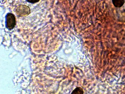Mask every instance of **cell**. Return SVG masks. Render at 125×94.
I'll use <instances>...</instances> for the list:
<instances>
[{"label":"cell","mask_w":125,"mask_h":94,"mask_svg":"<svg viewBox=\"0 0 125 94\" xmlns=\"http://www.w3.org/2000/svg\"><path fill=\"white\" fill-rule=\"evenodd\" d=\"M16 23L15 16L12 13H9L6 16V25L9 29H13L15 27Z\"/></svg>","instance_id":"7a4b0ae2"},{"label":"cell","mask_w":125,"mask_h":94,"mask_svg":"<svg viewBox=\"0 0 125 94\" xmlns=\"http://www.w3.org/2000/svg\"><path fill=\"white\" fill-rule=\"evenodd\" d=\"M30 12V8L25 5H20L16 8V13L17 15L21 17H24L28 15Z\"/></svg>","instance_id":"6da1fadb"},{"label":"cell","mask_w":125,"mask_h":94,"mask_svg":"<svg viewBox=\"0 0 125 94\" xmlns=\"http://www.w3.org/2000/svg\"><path fill=\"white\" fill-rule=\"evenodd\" d=\"M27 1L31 3H34L39 2L40 0H27Z\"/></svg>","instance_id":"5b68a950"},{"label":"cell","mask_w":125,"mask_h":94,"mask_svg":"<svg viewBox=\"0 0 125 94\" xmlns=\"http://www.w3.org/2000/svg\"><path fill=\"white\" fill-rule=\"evenodd\" d=\"M83 94V90L80 87L76 88L72 92V94Z\"/></svg>","instance_id":"277c9868"},{"label":"cell","mask_w":125,"mask_h":94,"mask_svg":"<svg viewBox=\"0 0 125 94\" xmlns=\"http://www.w3.org/2000/svg\"><path fill=\"white\" fill-rule=\"evenodd\" d=\"M114 6L116 8H120L124 5L125 0H112Z\"/></svg>","instance_id":"3957f363"}]
</instances>
